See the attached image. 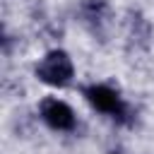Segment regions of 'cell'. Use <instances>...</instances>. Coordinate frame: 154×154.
<instances>
[{"label": "cell", "instance_id": "1", "mask_svg": "<svg viewBox=\"0 0 154 154\" xmlns=\"http://www.w3.org/2000/svg\"><path fill=\"white\" fill-rule=\"evenodd\" d=\"M72 75H75V67H72V60L65 51H51L46 53L38 65H36V77L51 87H65L72 82Z\"/></svg>", "mask_w": 154, "mask_h": 154}, {"label": "cell", "instance_id": "2", "mask_svg": "<svg viewBox=\"0 0 154 154\" xmlns=\"http://www.w3.org/2000/svg\"><path fill=\"white\" fill-rule=\"evenodd\" d=\"M84 96H87V101L96 111L108 113L113 118H123L125 111H128L125 103H123V99L118 96V91L113 87H108V84H91V87L84 89Z\"/></svg>", "mask_w": 154, "mask_h": 154}, {"label": "cell", "instance_id": "3", "mask_svg": "<svg viewBox=\"0 0 154 154\" xmlns=\"http://www.w3.org/2000/svg\"><path fill=\"white\" fill-rule=\"evenodd\" d=\"M41 118H43V123H46L48 128H53V130H72L75 123H77V120H75V111H72L65 101H60V99H55V96L41 101Z\"/></svg>", "mask_w": 154, "mask_h": 154}]
</instances>
